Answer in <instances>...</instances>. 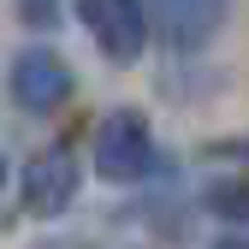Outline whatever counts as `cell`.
Returning <instances> with one entry per match:
<instances>
[{
	"mask_svg": "<svg viewBox=\"0 0 249 249\" xmlns=\"http://www.w3.org/2000/svg\"><path fill=\"white\" fill-rule=\"evenodd\" d=\"M213 249H249L243 237H220V243H213Z\"/></svg>",
	"mask_w": 249,
	"mask_h": 249,
	"instance_id": "cell-6",
	"label": "cell"
},
{
	"mask_svg": "<svg viewBox=\"0 0 249 249\" xmlns=\"http://www.w3.org/2000/svg\"><path fill=\"white\" fill-rule=\"evenodd\" d=\"M30 6H36V0H30Z\"/></svg>",
	"mask_w": 249,
	"mask_h": 249,
	"instance_id": "cell-8",
	"label": "cell"
},
{
	"mask_svg": "<svg viewBox=\"0 0 249 249\" xmlns=\"http://www.w3.org/2000/svg\"><path fill=\"white\" fill-rule=\"evenodd\" d=\"M71 89H77V77L53 48H24L12 59V101L24 113H59L71 101Z\"/></svg>",
	"mask_w": 249,
	"mask_h": 249,
	"instance_id": "cell-4",
	"label": "cell"
},
{
	"mask_svg": "<svg viewBox=\"0 0 249 249\" xmlns=\"http://www.w3.org/2000/svg\"><path fill=\"white\" fill-rule=\"evenodd\" d=\"M160 12H166V42L172 48H196L208 30H213V18H220V0H160Z\"/></svg>",
	"mask_w": 249,
	"mask_h": 249,
	"instance_id": "cell-5",
	"label": "cell"
},
{
	"mask_svg": "<svg viewBox=\"0 0 249 249\" xmlns=\"http://www.w3.org/2000/svg\"><path fill=\"white\" fill-rule=\"evenodd\" d=\"M77 24L89 30V42H95L107 59H119V66H131V59L148 48L142 0H77Z\"/></svg>",
	"mask_w": 249,
	"mask_h": 249,
	"instance_id": "cell-3",
	"label": "cell"
},
{
	"mask_svg": "<svg viewBox=\"0 0 249 249\" xmlns=\"http://www.w3.org/2000/svg\"><path fill=\"white\" fill-rule=\"evenodd\" d=\"M0 184H6V160H0Z\"/></svg>",
	"mask_w": 249,
	"mask_h": 249,
	"instance_id": "cell-7",
	"label": "cell"
},
{
	"mask_svg": "<svg viewBox=\"0 0 249 249\" xmlns=\"http://www.w3.org/2000/svg\"><path fill=\"white\" fill-rule=\"evenodd\" d=\"M154 166H160V148H154V131L137 107H113L95 131V172L107 184H142Z\"/></svg>",
	"mask_w": 249,
	"mask_h": 249,
	"instance_id": "cell-1",
	"label": "cell"
},
{
	"mask_svg": "<svg viewBox=\"0 0 249 249\" xmlns=\"http://www.w3.org/2000/svg\"><path fill=\"white\" fill-rule=\"evenodd\" d=\"M83 190V166H77V148L71 142H48L24 160V208L36 220H59Z\"/></svg>",
	"mask_w": 249,
	"mask_h": 249,
	"instance_id": "cell-2",
	"label": "cell"
}]
</instances>
